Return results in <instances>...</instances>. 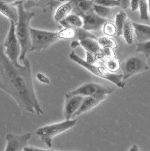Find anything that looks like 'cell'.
<instances>
[{"label": "cell", "mask_w": 150, "mask_h": 151, "mask_svg": "<svg viewBox=\"0 0 150 151\" xmlns=\"http://www.w3.org/2000/svg\"><path fill=\"white\" fill-rule=\"evenodd\" d=\"M22 63V67H17L6 56L3 47H1L0 88L22 109L31 113L43 115L34 90L30 62L25 58Z\"/></svg>", "instance_id": "obj_1"}, {"label": "cell", "mask_w": 150, "mask_h": 151, "mask_svg": "<svg viewBox=\"0 0 150 151\" xmlns=\"http://www.w3.org/2000/svg\"><path fill=\"white\" fill-rule=\"evenodd\" d=\"M16 4L19 12V19L16 25V35L21 47L19 60L23 62L26 58L27 54L30 52L32 46L30 24L35 17V12L26 10L24 6V2L22 1H18Z\"/></svg>", "instance_id": "obj_2"}, {"label": "cell", "mask_w": 150, "mask_h": 151, "mask_svg": "<svg viewBox=\"0 0 150 151\" xmlns=\"http://www.w3.org/2000/svg\"><path fill=\"white\" fill-rule=\"evenodd\" d=\"M77 119H65L63 121L48 125L39 128L36 131V135L48 148L52 147L53 138L67 130L75 127Z\"/></svg>", "instance_id": "obj_3"}, {"label": "cell", "mask_w": 150, "mask_h": 151, "mask_svg": "<svg viewBox=\"0 0 150 151\" xmlns=\"http://www.w3.org/2000/svg\"><path fill=\"white\" fill-rule=\"evenodd\" d=\"M69 58L75 63L79 64L80 66L86 69L94 75L100 77L102 78L109 80L112 82L118 87L124 88L125 86V81L123 79V74H116L111 72H108L101 68L87 62L85 60L79 57L74 51L71 52L69 55Z\"/></svg>", "instance_id": "obj_4"}, {"label": "cell", "mask_w": 150, "mask_h": 151, "mask_svg": "<svg viewBox=\"0 0 150 151\" xmlns=\"http://www.w3.org/2000/svg\"><path fill=\"white\" fill-rule=\"evenodd\" d=\"M2 47L5 48V54L13 64L18 68L22 66L18 63L21 47L16 35V24L12 21H10V27Z\"/></svg>", "instance_id": "obj_5"}, {"label": "cell", "mask_w": 150, "mask_h": 151, "mask_svg": "<svg viewBox=\"0 0 150 151\" xmlns=\"http://www.w3.org/2000/svg\"><path fill=\"white\" fill-rule=\"evenodd\" d=\"M32 46L30 52H40L46 49L53 43L61 39L59 31H47L31 28Z\"/></svg>", "instance_id": "obj_6"}, {"label": "cell", "mask_w": 150, "mask_h": 151, "mask_svg": "<svg viewBox=\"0 0 150 151\" xmlns=\"http://www.w3.org/2000/svg\"><path fill=\"white\" fill-rule=\"evenodd\" d=\"M112 88L94 82H86L75 90L66 93L65 96L79 95L83 97L88 96H109L114 92Z\"/></svg>", "instance_id": "obj_7"}, {"label": "cell", "mask_w": 150, "mask_h": 151, "mask_svg": "<svg viewBox=\"0 0 150 151\" xmlns=\"http://www.w3.org/2000/svg\"><path fill=\"white\" fill-rule=\"evenodd\" d=\"M145 58L142 55H133L123 62L121 69L124 81L132 76L149 69Z\"/></svg>", "instance_id": "obj_8"}, {"label": "cell", "mask_w": 150, "mask_h": 151, "mask_svg": "<svg viewBox=\"0 0 150 151\" xmlns=\"http://www.w3.org/2000/svg\"><path fill=\"white\" fill-rule=\"evenodd\" d=\"M31 138L30 133L22 135L8 133L5 137L6 144L4 151H24Z\"/></svg>", "instance_id": "obj_9"}, {"label": "cell", "mask_w": 150, "mask_h": 151, "mask_svg": "<svg viewBox=\"0 0 150 151\" xmlns=\"http://www.w3.org/2000/svg\"><path fill=\"white\" fill-rule=\"evenodd\" d=\"M82 18L83 20V28L88 31L100 30L108 21V19L97 15L93 10L86 14Z\"/></svg>", "instance_id": "obj_10"}, {"label": "cell", "mask_w": 150, "mask_h": 151, "mask_svg": "<svg viewBox=\"0 0 150 151\" xmlns=\"http://www.w3.org/2000/svg\"><path fill=\"white\" fill-rule=\"evenodd\" d=\"M84 97L76 95L71 96H65V102L63 110V115L66 120L72 119L75 114L79 109L84 99Z\"/></svg>", "instance_id": "obj_11"}, {"label": "cell", "mask_w": 150, "mask_h": 151, "mask_svg": "<svg viewBox=\"0 0 150 151\" xmlns=\"http://www.w3.org/2000/svg\"><path fill=\"white\" fill-rule=\"evenodd\" d=\"M61 3V2L59 0H26V2L24 3V6L27 11L32 7L39 8L44 13H46L48 11H52Z\"/></svg>", "instance_id": "obj_12"}, {"label": "cell", "mask_w": 150, "mask_h": 151, "mask_svg": "<svg viewBox=\"0 0 150 151\" xmlns=\"http://www.w3.org/2000/svg\"><path fill=\"white\" fill-rule=\"evenodd\" d=\"M107 97L108 96H106L84 97L80 108L77 111L74 115L72 119H75V117H76L77 116H79L81 114L93 109L94 107H95L100 103L106 100Z\"/></svg>", "instance_id": "obj_13"}, {"label": "cell", "mask_w": 150, "mask_h": 151, "mask_svg": "<svg viewBox=\"0 0 150 151\" xmlns=\"http://www.w3.org/2000/svg\"><path fill=\"white\" fill-rule=\"evenodd\" d=\"M72 4V13L81 18L93 10V0H70Z\"/></svg>", "instance_id": "obj_14"}, {"label": "cell", "mask_w": 150, "mask_h": 151, "mask_svg": "<svg viewBox=\"0 0 150 151\" xmlns=\"http://www.w3.org/2000/svg\"><path fill=\"white\" fill-rule=\"evenodd\" d=\"M1 13L7 17L10 21L14 22L16 25L19 19L18 8L16 2L14 4H6L0 2Z\"/></svg>", "instance_id": "obj_15"}, {"label": "cell", "mask_w": 150, "mask_h": 151, "mask_svg": "<svg viewBox=\"0 0 150 151\" xmlns=\"http://www.w3.org/2000/svg\"><path fill=\"white\" fill-rule=\"evenodd\" d=\"M134 34L137 41L139 43L146 42L150 40V26L133 22Z\"/></svg>", "instance_id": "obj_16"}, {"label": "cell", "mask_w": 150, "mask_h": 151, "mask_svg": "<svg viewBox=\"0 0 150 151\" xmlns=\"http://www.w3.org/2000/svg\"><path fill=\"white\" fill-rule=\"evenodd\" d=\"M59 23L64 28H81L83 26V18L75 14H71Z\"/></svg>", "instance_id": "obj_17"}, {"label": "cell", "mask_w": 150, "mask_h": 151, "mask_svg": "<svg viewBox=\"0 0 150 151\" xmlns=\"http://www.w3.org/2000/svg\"><path fill=\"white\" fill-rule=\"evenodd\" d=\"M72 4L71 1L61 5L56 10L54 14V19L56 22H61L65 19L71 12H72Z\"/></svg>", "instance_id": "obj_18"}, {"label": "cell", "mask_w": 150, "mask_h": 151, "mask_svg": "<svg viewBox=\"0 0 150 151\" xmlns=\"http://www.w3.org/2000/svg\"><path fill=\"white\" fill-rule=\"evenodd\" d=\"M80 45L86 52L93 54H96L102 50V47L97 40L94 39H87L81 40L80 41Z\"/></svg>", "instance_id": "obj_19"}, {"label": "cell", "mask_w": 150, "mask_h": 151, "mask_svg": "<svg viewBox=\"0 0 150 151\" xmlns=\"http://www.w3.org/2000/svg\"><path fill=\"white\" fill-rule=\"evenodd\" d=\"M134 34L133 22L130 19H127L123 28V35L126 43L128 45H131L133 43Z\"/></svg>", "instance_id": "obj_20"}, {"label": "cell", "mask_w": 150, "mask_h": 151, "mask_svg": "<svg viewBox=\"0 0 150 151\" xmlns=\"http://www.w3.org/2000/svg\"><path fill=\"white\" fill-rule=\"evenodd\" d=\"M127 15L124 11H120L115 17V25L117 29V35L120 37L123 35V31L126 21L127 20Z\"/></svg>", "instance_id": "obj_21"}, {"label": "cell", "mask_w": 150, "mask_h": 151, "mask_svg": "<svg viewBox=\"0 0 150 151\" xmlns=\"http://www.w3.org/2000/svg\"><path fill=\"white\" fill-rule=\"evenodd\" d=\"M93 11L99 17L108 19L112 15V8L104 6L94 4L93 8Z\"/></svg>", "instance_id": "obj_22"}, {"label": "cell", "mask_w": 150, "mask_h": 151, "mask_svg": "<svg viewBox=\"0 0 150 151\" xmlns=\"http://www.w3.org/2000/svg\"><path fill=\"white\" fill-rule=\"evenodd\" d=\"M75 29L76 31L75 39H77L80 42L87 39H94L96 40L98 39V38H97L94 34L84 29L83 28Z\"/></svg>", "instance_id": "obj_23"}, {"label": "cell", "mask_w": 150, "mask_h": 151, "mask_svg": "<svg viewBox=\"0 0 150 151\" xmlns=\"http://www.w3.org/2000/svg\"><path fill=\"white\" fill-rule=\"evenodd\" d=\"M97 41L103 49H114L117 46V43L114 40L109 37H102L98 38Z\"/></svg>", "instance_id": "obj_24"}, {"label": "cell", "mask_w": 150, "mask_h": 151, "mask_svg": "<svg viewBox=\"0 0 150 151\" xmlns=\"http://www.w3.org/2000/svg\"><path fill=\"white\" fill-rule=\"evenodd\" d=\"M139 9L140 18L142 20H149V5L147 0H139Z\"/></svg>", "instance_id": "obj_25"}, {"label": "cell", "mask_w": 150, "mask_h": 151, "mask_svg": "<svg viewBox=\"0 0 150 151\" xmlns=\"http://www.w3.org/2000/svg\"><path fill=\"white\" fill-rule=\"evenodd\" d=\"M136 52L143 53L146 58H149L150 57V40L146 42L138 43Z\"/></svg>", "instance_id": "obj_26"}, {"label": "cell", "mask_w": 150, "mask_h": 151, "mask_svg": "<svg viewBox=\"0 0 150 151\" xmlns=\"http://www.w3.org/2000/svg\"><path fill=\"white\" fill-rule=\"evenodd\" d=\"M59 34L61 39H75L76 31L75 28H64V29L59 31Z\"/></svg>", "instance_id": "obj_27"}, {"label": "cell", "mask_w": 150, "mask_h": 151, "mask_svg": "<svg viewBox=\"0 0 150 151\" xmlns=\"http://www.w3.org/2000/svg\"><path fill=\"white\" fill-rule=\"evenodd\" d=\"M103 32L107 37H112L117 34V29L115 24L112 22H107L103 27Z\"/></svg>", "instance_id": "obj_28"}, {"label": "cell", "mask_w": 150, "mask_h": 151, "mask_svg": "<svg viewBox=\"0 0 150 151\" xmlns=\"http://www.w3.org/2000/svg\"><path fill=\"white\" fill-rule=\"evenodd\" d=\"M94 4L104 6L113 8L120 6V4L117 0H93Z\"/></svg>", "instance_id": "obj_29"}, {"label": "cell", "mask_w": 150, "mask_h": 151, "mask_svg": "<svg viewBox=\"0 0 150 151\" xmlns=\"http://www.w3.org/2000/svg\"><path fill=\"white\" fill-rule=\"evenodd\" d=\"M107 67L109 71H110L111 73H115L120 68L119 61L114 58L110 59L107 61Z\"/></svg>", "instance_id": "obj_30"}, {"label": "cell", "mask_w": 150, "mask_h": 151, "mask_svg": "<svg viewBox=\"0 0 150 151\" xmlns=\"http://www.w3.org/2000/svg\"><path fill=\"white\" fill-rule=\"evenodd\" d=\"M37 78L40 83H42L43 84H49L50 83L49 78L46 76L43 73H37Z\"/></svg>", "instance_id": "obj_31"}, {"label": "cell", "mask_w": 150, "mask_h": 151, "mask_svg": "<svg viewBox=\"0 0 150 151\" xmlns=\"http://www.w3.org/2000/svg\"><path fill=\"white\" fill-rule=\"evenodd\" d=\"M130 8L132 12L139 9V0H130Z\"/></svg>", "instance_id": "obj_32"}, {"label": "cell", "mask_w": 150, "mask_h": 151, "mask_svg": "<svg viewBox=\"0 0 150 151\" xmlns=\"http://www.w3.org/2000/svg\"><path fill=\"white\" fill-rule=\"evenodd\" d=\"M86 61L89 63L91 64H94L96 59L94 58V54L88 52H86Z\"/></svg>", "instance_id": "obj_33"}, {"label": "cell", "mask_w": 150, "mask_h": 151, "mask_svg": "<svg viewBox=\"0 0 150 151\" xmlns=\"http://www.w3.org/2000/svg\"><path fill=\"white\" fill-rule=\"evenodd\" d=\"M120 4V7L124 9H127L130 6V0H117Z\"/></svg>", "instance_id": "obj_34"}, {"label": "cell", "mask_w": 150, "mask_h": 151, "mask_svg": "<svg viewBox=\"0 0 150 151\" xmlns=\"http://www.w3.org/2000/svg\"><path fill=\"white\" fill-rule=\"evenodd\" d=\"M24 151H55L53 150H44V149H40L38 148H35V147H26L25 149L24 150Z\"/></svg>", "instance_id": "obj_35"}, {"label": "cell", "mask_w": 150, "mask_h": 151, "mask_svg": "<svg viewBox=\"0 0 150 151\" xmlns=\"http://www.w3.org/2000/svg\"><path fill=\"white\" fill-rule=\"evenodd\" d=\"M80 42L77 39H74L71 43V47L74 49L77 47L78 46H80Z\"/></svg>", "instance_id": "obj_36"}, {"label": "cell", "mask_w": 150, "mask_h": 151, "mask_svg": "<svg viewBox=\"0 0 150 151\" xmlns=\"http://www.w3.org/2000/svg\"><path fill=\"white\" fill-rule=\"evenodd\" d=\"M17 1H18L17 0H1V2L6 3V4H14Z\"/></svg>", "instance_id": "obj_37"}, {"label": "cell", "mask_w": 150, "mask_h": 151, "mask_svg": "<svg viewBox=\"0 0 150 151\" xmlns=\"http://www.w3.org/2000/svg\"><path fill=\"white\" fill-rule=\"evenodd\" d=\"M129 151H140V150L138 147L136 145H134L130 148Z\"/></svg>", "instance_id": "obj_38"}, {"label": "cell", "mask_w": 150, "mask_h": 151, "mask_svg": "<svg viewBox=\"0 0 150 151\" xmlns=\"http://www.w3.org/2000/svg\"><path fill=\"white\" fill-rule=\"evenodd\" d=\"M148 5H149V11L150 14V0H148Z\"/></svg>", "instance_id": "obj_39"}]
</instances>
